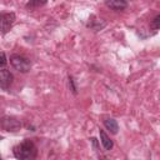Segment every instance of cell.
Listing matches in <instances>:
<instances>
[{
    "mask_svg": "<svg viewBox=\"0 0 160 160\" xmlns=\"http://www.w3.org/2000/svg\"><path fill=\"white\" fill-rule=\"evenodd\" d=\"M14 80V75L6 70V69H1L0 70V88L2 90H9L11 84Z\"/></svg>",
    "mask_w": 160,
    "mask_h": 160,
    "instance_id": "5",
    "label": "cell"
},
{
    "mask_svg": "<svg viewBox=\"0 0 160 160\" xmlns=\"http://www.w3.org/2000/svg\"><path fill=\"white\" fill-rule=\"evenodd\" d=\"M10 64L12 68L20 72H28L31 68V62L28 58L22 55H11L10 56Z\"/></svg>",
    "mask_w": 160,
    "mask_h": 160,
    "instance_id": "2",
    "label": "cell"
},
{
    "mask_svg": "<svg viewBox=\"0 0 160 160\" xmlns=\"http://www.w3.org/2000/svg\"><path fill=\"white\" fill-rule=\"evenodd\" d=\"M0 139H1V136H0Z\"/></svg>",
    "mask_w": 160,
    "mask_h": 160,
    "instance_id": "14",
    "label": "cell"
},
{
    "mask_svg": "<svg viewBox=\"0 0 160 160\" xmlns=\"http://www.w3.org/2000/svg\"><path fill=\"white\" fill-rule=\"evenodd\" d=\"M104 125H105V128L111 134H116L118 130H119V125H118V122H116L115 119H105L104 120Z\"/></svg>",
    "mask_w": 160,
    "mask_h": 160,
    "instance_id": "8",
    "label": "cell"
},
{
    "mask_svg": "<svg viewBox=\"0 0 160 160\" xmlns=\"http://www.w3.org/2000/svg\"><path fill=\"white\" fill-rule=\"evenodd\" d=\"M99 135H100V141H101V145H102V148L105 149V150H111L112 149V146H114V142H112V140L109 138V135L104 131V130H99Z\"/></svg>",
    "mask_w": 160,
    "mask_h": 160,
    "instance_id": "7",
    "label": "cell"
},
{
    "mask_svg": "<svg viewBox=\"0 0 160 160\" xmlns=\"http://www.w3.org/2000/svg\"><path fill=\"white\" fill-rule=\"evenodd\" d=\"M69 86H70V89H71V91H72L74 94L78 92V91H76V86H75V84H74V79H72V76H69Z\"/></svg>",
    "mask_w": 160,
    "mask_h": 160,
    "instance_id": "12",
    "label": "cell"
},
{
    "mask_svg": "<svg viewBox=\"0 0 160 160\" xmlns=\"http://www.w3.org/2000/svg\"><path fill=\"white\" fill-rule=\"evenodd\" d=\"M0 159H1V156H0Z\"/></svg>",
    "mask_w": 160,
    "mask_h": 160,
    "instance_id": "13",
    "label": "cell"
},
{
    "mask_svg": "<svg viewBox=\"0 0 160 160\" xmlns=\"http://www.w3.org/2000/svg\"><path fill=\"white\" fill-rule=\"evenodd\" d=\"M159 24H160V15H156L155 18H154V20L151 21V28L154 29V30H158L159 29Z\"/></svg>",
    "mask_w": 160,
    "mask_h": 160,
    "instance_id": "10",
    "label": "cell"
},
{
    "mask_svg": "<svg viewBox=\"0 0 160 160\" xmlns=\"http://www.w3.org/2000/svg\"><path fill=\"white\" fill-rule=\"evenodd\" d=\"M46 2H48V0H29L26 4V9L34 10V9H38L40 6H44Z\"/></svg>",
    "mask_w": 160,
    "mask_h": 160,
    "instance_id": "9",
    "label": "cell"
},
{
    "mask_svg": "<svg viewBox=\"0 0 160 160\" xmlns=\"http://www.w3.org/2000/svg\"><path fill=\"white\" fill-rule=\"evenodd\" d=\"M6 62H8V59H6V55H5V52H0V68H2V66H5L6 65Z\"/></svg>",
    "mask_w": 160,
    "mask_h": 160,
    "instance_id": "11",
    "label": "cell"
},
{
    "mask_svg": "<svg viewBox=\"0 0 160 160\" xmlns=\"http://www.w3.org/2000/svg\"><path fill=\"white\" fill-rule=\"evenodd\" d=\"M105 5L115 11H120V10L126 9L128 0H105Z\"/></svg>",
    "mask_w": 160,
    "mask_h": 160,
    "instance_id": "6",
    "label": "cell"
},
{
    "mask_svg": "<svg viewBox=\"0 0 160 160\" xmlns=\"http://www.w3.org/2000/svg\"><path fill=\"white\" fill-rule=\"evenodd\" d=\"M0 128L4 129L5 131L15 132V131L20 130L21 122H20V120H18V119H15V118H11V116H2V118L0 119Z\"/></svg>",
    "mask_w": 160,
    "mask_h": 160,
    "instance_id": "3",
    "label": "cell"
},
{
    "mask_svg": "<svg viewBox=\"0 0 160 160\" xmlns=\"http://www.w3.org/2000/svg\"><path fill=\"white\" fill-rule=\"evenodd\" d=\"M14 156L20 160L32 159L36 156V146L31 140H24L14 148Z\"/></svg>",
    "mask_w": 160,
    "mask_h": 160,
    "instance_id": "1",
    "label": "cell"
},
{
    "mask_svg": "<svg viewBox=\"0 0 160 160\" xmlns=\"http://www.w3.org/2000/svg\"><path fill=\"white\" fill-rule=\"evenodd\" d=\"M15 21V14L14 12H2L0 14V31L2 34H6L10 31Z\"/></svg>",
    "mask_w": 160,
    "mask_h": 160,
    "instance_id": "4",
    "label": "cell"
}]
</instances>
